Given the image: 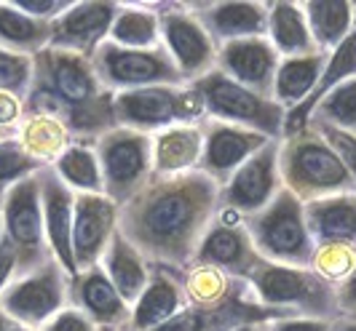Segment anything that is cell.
Returning a JSON list of instances; mask_svg holds the SVG:
<instances>
[{
	"mask_svg": "<svg viewBox=\"0 0 356 331\" xmlns=\"http://www.w3.org/2000/svg\"><path fill=\"white\" fill-rule=\"evenodd\" d=\"M220 206V187L201 171L150 179L118 209V230L145 260L185 270Z\"/></svg>",
	"mask_w": 356,
	"mask_h": 331,
	"instance_id": "cell-1",
	"label": "cell"
},
{
	"mask_svg": "<svg viewBox=\"0 0 356 331\" xmlns=\"http://www.w3.org/2000/svg\"><path fill=\"white\" fill-rule=\"evenodd\" d=\"M110 94L97 80L91 59L46 49L33 56V80L24 96V112H46L65 123L72 142L97 144L115 128Z\"/></svg>",
	"mask_w": 356,
	"mask_h": 331,
	"instance_id": "cell-2",
	"label": "cell"
},
{
	"mask_svg": "<svg viewBox=\"0 0 356 331\" xmlns=\"http://www.w3.org/2000/svg\"><path fill=\"white\" fill-rule=\"evenodd\" d=\"M279 174L284 190L292 192L300 203L356 192L354 176L346 171L332 147L311 126L279 139Z\"/></svg>",
	"mask_w": 356,
	"mask_h": 331,
	"instance_id": "cell-3",
	"label": "cell"
},
{
	"mask_svg": "<svg viewBox=\"0 0 356 331\" xmlns=\"http://www.w3.org/2000/svg\"><path fill=\"white\" fill-rule=\"evenodd\" d=\"M247 286L260 305L282 310L289 318L338 321L335 286L311 267H286L260 260L250 273Z\"/></svg>",
	"mask_w": 356,
	"mask_h": 331,
	"instance_id": "cell-4",
	"label": "cell"
},
{
	"mask_svg": "<svg viewBox=\"0 0 356 331\" xmlns=\"http://www.w3.org/2000/svg\"><path fill=\"white\" fill-rule=\"evenodd\" d=\"M252 246L260 260L286 267H311L316 244L305 225L303 203L289 190H282L263 211L244 217Z\"/></svg>",
	"mask_w": 356,
	"mask_h": 331,
	"instance_id": "cell-5",
	"label": "cell"
},
{
	"mask_svg": "<svg viewBox=\"0 0 356 331\" xmlns=\"http://www.w3.org/2000/svg\"><path fill=\"white\" fill-rule=\"evenodd\" d=\"M201 99L204 115L212 121L250 128L254 134H263L268 139L284 137V115L286 110L276 105L270 96H260L250 88L233 83L222 72L212 70L201 80L191 83Z\"/></svg>",
	"mask_w": 356,
	"mask_h": 331,
	"instance_id": "cell-6",
	"label": "cell"
},
{
	"mask_svg": "<svg viewBox=\"0 0 356 331\" xmlns=\"http://www.w3.org/2000/svg\"><path fill=\"white\" fill-rule=\"evenodd\" d=\"M94 153L102 171V192L118 209L129 203L153 179V139L131 128L115 126L99 137Z\"/></svg>",
	"mask_w": 356,
	"mask_h": 331,
	"instance_id": "cell-7",
	"label": "cell"
},
{
	"mask_svg": "<svg viewBox=\"0 0 356 331\" xmlns=\"http://www.w3.org/2000/svg\"><path fill=\"white\" fill-rule=\"evenodd\" d=\"M115 126L140 134H156L182 123H201L204 107L193 86H150L115 94Z\"/></svg>",
	"mask_w": 356,
	"mask_h": 331,
	"instance_id": "cell-8",
	"label": "cell"
},
{
	"mask_svg": "<svg viewBox=\"0 0 356 331\" xmlns=\"http://www.w3.org/2000/svg\"><path fill=\"white\" fill-rule=\"evenodd\" d=\"M0 214H3V232L17 251L14 278L35 273L38 267L54 260L49 241H46V227H43L38 176H30L6 192L0 203Z\"/></svg>",
	"mask_w": 356,
	"mask_h": 331,
	"instance_id": "cell-9",
	"label": "cell"
},
{
	"mask_svg": "<svg viewBox=\"0 0 356 331\" xmlns=\"http://www.w3.org/2000/svg\"><path fill=\"white\" fill-rule=\"evenodd\" d=\"M91 67L97 80L110 94L150 86H185L182 75L163 46L156 51H129L105 40L91 56Z\"/></svg>",
	"mask_w": 356,
	"mask_h": 331,
	"instance_id": "cell-10",
	"label": "cell"
},
{
	"mask_svg": "<svg viewBox=\"0 0 356 331\" xmlns=\"http://www.w3.org/2000/svg\"><path fill=\"white\" fill-rule=\"evenodd\" d=\"M70 275L56 260H49L35 273L14 278L0 291V307L19 326L38 331L59 310L67 307Z\"/></svg>",
	"mask_w": 356,
	"mask_h": 331,
	"instance_id": "cell-11",
	"label": "cell"
},
{
	"mask_svg": "<svg viewBox=\"0 0 356 331\" xmlns=\"http://www.w3.org/2000/svg\"><path fill=\"white\" fill-rule=\"evenodd\" d=\"M156 14L161 24V43L172 56L185 86L209 75L217 62V46L198 24V19L185 8V3H156Z\"/></svg>",
	"mask_w": 356,
	"mask_h": 331,
	"instance_id": "cell-12",
	"label": "cell"
},
{
	"mask_svg": "<svg viewBox=\"0 0 356 331\" xmlns=\"http://www.w3.org/2000/svg\"><path fill=\"white\" fill-rule=\"evenodd\" d=\"M198 264H212L217 270L228 273L231 278L247 280L257 267L260 254L254 251L252 238L244 227V217L238 211L217 206L207 232L201 235L198 248L193 254Z\"/></svg>",
	"mask_w": 356,
	"mask_h": 331,
	"instance_id": "cell-13",
	"label": "cell"
},
{
	"mask_svg": "<svg viewBox=\"0 0 356 331\" xmlns=\"http://www.w3.org/2000/svg\"><path fill=\"white\" fill-rule=\"evenodd\" d=\"M284 190L279 174V139H270L220 187V206L250 217Z\"/></svg>",
	"mask_w": 356,
	"mask_h": 331,
	"instance_id": "cell-14",
	"label": "cell"
},
{
	"mask_svg": "<svg viewBox=\"0 0 356 331\" xmlns=\"http://www.w3.org/2000/svg\"><path fill=\"white\" fill-rule=\"evenodd\" d=\"M201 128H204V150L198 160V171L209 176L217 187H222L260 147L270 142L250 128L228 126L212 118H204Z\"/></svg>",
	"mask_w": 356,
	"mask_h": 331,
	"instance_id": "cell-15",
	"label": "cell"
},
{
	"mask_svg": "<svg viewBox=\"0 0 356 331\" xmlns=\"http://www.w3.org/2000/svg\"><path fill=\"white\" fill-rule=\"evenodd\" d=\"M118 230V206L105 195H75L72 203V262L75 273L99 264L113 232Z\"/></svg>",
	"mask_w": 356,
	"mask_h": 331,
	"instance_id": "cell-16",
	"label": "cell"
},
{
	"mask_svg": "<svg viewBox=\"0 0 356 331\" xmlns=\"http://www.w3.org/2000/svg\"><path fill=\"white\" fill-rule=\"evenodd\" d=\"M115 14L118 3H70V8L51 22L49 49L91 59L107 40Z\"/></svg>",
	"mask_w": 356,
	"mask_h": 331,
	"instance_id": "cell-17",
	"label": "cell"
},
{
	"mask_svg": "<svg viewBox=\"0 0 356 331\" xmlns=\"http://www.w3.org/2000/svg\"><path fill=\"white\" fill-rule=\"evenodd\" d=\"M279 62L282 59L268 43V37H247L220 46L214 70L222 72L238 86L273 99V78L279 70Z\"/></svg>",
	"mask_w": 356,
	"mask_h": 331,
	"instance_id": "cell-18",
	"label": "cell"
},
{
	"mask_svg": "<svg viewBox=\"0 0 356 331\" xmlns=\"http://www.w3.org/2000/svg\"><path fill=\"white\" fill-rule=\"evenodd\" d=\"M198 19L212 43L220 49L233 40L268 37V3L236 0V3H185Z\"/></svg>",
	"mask_w": 356,
	"mask_h": 331,
	"instance_id": "cell-19",
	"label": "cell"
},
{
	"mask_svg": "<svg viewBox=\"0 0 356 331\" xmlns=\"http://www.w3.org/2000/svg\"><path fill=\"white\" fill-rule=\"evenodd\" d=\"M67 305L97 326V331H126L131 307L126 305L115 286L107 280L99 264L89 270H78L67 283Z\"/></svg>",
	"mask_w": 356,
	"mask_h": 331,
	"instance_id": "cell-20",
	"label": "cell"
},
{
	"mask_svg": "<svg viewBox=\"0 0 356 331\" xmlns=\"http://www.w3.org/2000/svg\"><path fill=\"white\" fill-rule=\"evenodd\" d=\"M279 318H289V315L260 305L247 289L244 294L233 296L217 307H185L172 321L161 323L159 329L153 331H233L236 326H244V323L279 321Z\"/></svg>",
	"mask_w": 356,
	"mask_h": 331,
	"instance_id": "cell-21",
	"label": "cell"
},
{
	"mask_svg": "<svg viewBox=\"0 0 356 331\" xmlns=\"http://www.w3.org/2000/svg\"><path fill=\"white\" fill-rule=\"evenodd\" d=\"M35 176L38 190H40L43 227H46V241L51 248V257L72 278L75 275V262H72V203H75V192L54 174L51 166H43Z\"/></svg>",
	"mask_w": 356,
	"mask_h": 331,
	"instance_id": "cell-22",
	"label": "cell"
},
{
	"mask_svg": "<svg viewBox=\"0 0 356 331\" xmlns=\"http://www.w3.org/2000/svg\"><path fill=\"white\" fill-rule=\"evenodd\" d=\"M179 310H185V294H182L179 270L150 262V280H147L140 299L131 305L126 331L159 329L161 323L172 321Z\"/></svg>",
	"mask_w": 356,
	"mask_h": 331,
	"instance_id": "cell-23",
	"label": "cell"
},
{
	"mask_svg": "<svg viewBox=\"0 0 356 331\" xmlns=\"http://www.w3.org/2000/svg\"><path fill=\"white\" fill-rule=\"evenodd\" d=\"M150 139H153V179L198 171V160L204 150L201 123L172 126L150 134Z\"/></svg>",
	"mask_w": 356,
	"mask_h": 331,
	"instance_id": "cell-24",
	"label": "cell"
},
{
	"mask_svg": "<svg viewBox=\"0 0 356 331\" xmlns=\"http://www.w3.org/2000/svg\"><path fill=\"white\" fill-rule=\"evenodd\" d=\"M305 225L314 244L356 246V192L330 195L303 203Z\"/></svg>",
	"mask_w": 356,
	"mask_h": 331,
	"instance_id": "cell-25",
	"label": "cell"
},
{
	"mask_svg": "<svg viewBox=\"0 0 356 331\" xmlns=\"http://www.w3.org/2000/svg\"><path fill=\"white\" fill-rule=\"evenodd\" d=\"M99 267H102L107 280L115 286V291L121 294V299L129 307L140 299L147 280H150V262L145 260V254L140 248H134L126 241L121 230L113 232L105 254L99 260Z\"/></svg>",
	"mask_w": 356,
	"mask_h": 331,
	"instance_id": "cell-26",
	"label": "cell"
},
{
	"mask_svg": "<svg viewBox=\"0 0 356 331\" xmlns=\"http://www.w3.org/2000/svg\"><path fill=\"white\" fill-rule=\"evenodd\" d=\"M107 43L129 51L161 49V24L156 3H118V14L110 24Z\"/></svg>",
	"mask_w": 356,
	"mask_h": 331,
	"instance_id": "cell-27",
	"label": "cell"
},
{
	"mask_svg": "<svg viewBox=\"0 0 356 331\" xmlns=\"http://www.w3.org/2000/svg\"><path fill=\"white\" fill-rule=\"evenodd\" d=\"M268 43L279 53V59H292V56L319 51L311 37V30H308L303 6L289 3V0L268 3Z\"/></svg>",
	"mask_w": 356,
	"mask_h": 331,
	"instance_id": "cell-28",
	"label": "cell"
},
{
	"mask_svg": "<svg viewBox=\"0 0 356 331\" xmlns=\"http://www.w3.org/2000/svg\"><path fill=\"white\" fill-rule=\"evenodd\" d=\"M348 78H356V22H354L351 35L346 37L338 49L330 53V59H327V65H324V72H321L316 88H314L295 110H289L284 115V137L286 134L300 131L305 123H308V115H311L314 105L319 102L330 88H335L338 83L348 80Z\"/></svg>",
	"mask_w": 356,
	"mask_h": 331,
	"instance_id": "cell-29",
	"label": "cell"
},
{
	"mask_svg": "<svg viewBox=\"0 0 356 331\" xmlns=\"http://www.w3.org/2000/svg\"><path fill=\"white\" fill-rule=\"evenodd\" d=\"M327 59H330L327 51H314L305 53V56L282 59L276 78H273V102L284 107L286 112L295 110L316 88Z\"/></svg>",
	"mask_w": 356,
	"mask_h": 331,
	"instance_id": "cell-30",
	"label": "cell"
},
{
	"mask_svg": "<svg viewBox=\"0 0 356 331\" xmlns=\"http://www.w3.org/2000/svg\"><path fill=\"white\" fill-rule=\"evenodd\" d=\"M179 278H182L185 307H217L250 289L247 280L231 278L228 273L212 264H198V262H191L179 273Z\"/></svg>",
	"mask_w": 356,
	"mask_h": 331,
	"instance_id": "cell-31",
	"label": "cell"
},
{
	"mask_svg": "<svg viewBox=\"0 0 356 331\" xmlns=\"http://www.w3.org/2000/svg\"><path fill=\"white\" fill-rule=\"evenodd\" d=\"M303 6L311 37L319 51L332 53L351 35L356 22V3L351 0H308Z\"/></svg>",
	"mask_w": 356,
	"mask_h": 331,
	"instance_id": "cell-32",
	"label": "cell"
},
{
	"mask_svg": "<svg viewBox=\"0 0 356 331\" xmlns=\"http://www.w3.org/2000/svg\"><path fill=\"white\" fill-rule=\"evenodd\" d=\"M17 142L27 155L35 158L43 166H51L72 144L70 131L65 128V123L46 112H24V118L19 123Z\"/></svg>",
	"mask_w": 356,
	"mask_h": 331,
	"instance_id": "cell-33",
	"label": "cell"
},
{
	"mask_svg": "<svg viewBox=\"0 0 356 331\" xmlns=\"http://www.w3.org/2000/svg\"><path fill=\"white\" fill-rule=\"evenodd\" d=\"M51 43V22L33 19L14 8L8 0L0 3V49L19 56H38Z\"/></svg>",
	"mask_w": 356,
	"mask_h": 331,
	"instance_id": "cell-34",
	"label": "cell"
},
{
	"mask_svg": "<svg viewBox=\"0 0 356 331\" xmlns=\"http://www.w3.org/2000/svg\"><path fill=\"white\" fill-rule=\"evenodd\" d=\"M51 169L75 195H105L102 192V171H99L94 144L72 142L70 147L54 160Z\"/></svg>",
	"mask_w": 356,
	"mask_h": 331,
	"instance_id": "cell-35",
	"label": "cell"
},
{
	"mask_svg": "<svg viewBox=\"0 0 356 331\" xmlns=\"http://www.w3.org/2000/svg\"><path fill=\"white\" fill-rule=\"evenodd\" d=\"M308 121L327 123L332 128L356 137V78H348L335 88H330L314 105Z\"/></svg>",
	"mask_w": 356,
	"mask_h": 331,
	"instance_id": "cell-36",
	"label": "cell"
},
{
	"mask_svg": "<svg viewBox=\"0 0 356 331\" xmlns=\"http://www.w3.org/2000/svg\"><path fill=\"white\" fill-rule=\"evenodd\" d=\"M40 169H43V163H38L35 158L27 155L17 139L0 142V201L14 185L35 176Z\"/></svg>",
	"mask_w": 356,
	"mask_h": 331,
	"instance_id": "cell-37",
	"label": "cell"
},
{
	"mask_svg": "<svg viewBox=\"0 0 356 331\" xmlns=\"http://www.w3.org/2000/svg\"><path fill=\"white\" fill-rule=\"evenodd\" d=\"M356 267V246L348 244H319L311 260V270L319 273L324 280L338 286Z\"/></svg>",
	"mask_w": 356,
	"mask_h": 331,
	"instance_id": "cell-38",
	"label": "cell"
},
{
	"mask_svg": "<svg viewBox=\"0 0 356 331\" xmlns=\"http://www.w3.org/2000/svg\"><path fill=\"white\" fill-rule=\"evenodd\" d=\"M33 80V59L0 49V91L14 94L24 102Z\"/></svg>",
	"mask_w": 356,
	"mask_h": 331,
	"instance_id": "cell-39",
	"label": "cell"
},
{
	"mask_svg": "<svg viewBox=\"0 0 356 331\" xmlns=\"http://www.w3.org/2000/svg\"><path fill=\"white\" fill-rule=\"evenodd\" d=\"M305 126H311V128L319 131L321 137H324V142L332 147V153L340 158V163L346 166V171L354 176V182H356V137L340 131V128H332V126H327V123L308 121Z\"/></svg>",
	"mask_w": 356,
	"mask_h": 331,
	"instance_id": "cell-40",
	"label": "cell"
},
{
	"mask_svg": "<svg viewBox=\"0 0 356 331\" xmlns=\"http://www.w3.org/2000/svg\"><path fill=\"white\" fill-rule=\"evenodd\" d=\"M22 118H24V102L14 94L0 91V142L17 139Z\"/></svg>",
	"mask_w": 356,
	"mask_h": 331,
	"instance_id": "cell-41",
	"label": "cell"
},
{
	"mask_svg": "<svg viewBox=\"0 0 356 331\" xmlns=\"http://www.w3.org/2000/svg\"><path fill=\"white\" fill-rule=\"evenodd\" d=\"M14 8L33 19H43V22H54L59 14H65L70 8L67 0H8Z\"/></svg>",
	"mask_w": 356,
	"mask_h": 331,
	"instance_id": "cell-42",
	"label": "cell"
},
{
	"mask_svg": "<svg viewBox=\"0 0 356 331\" xmlns=\"http://www.w3.org/2000/svg\"><path fill=\"white\" fill-rule=\"evenodd\" d=\"M38 331H97V326L78 307L67 305L65 310H59L51 321H46Z\"/></svg>",
	"mask_w": 356,
	"mask_h": 331,
	"instance_id": "cell-43",
	"label": "cell"
},
{
	"mask_svg": "<svg viewBox=\"0 0 356 331\" xmlns=\"http://www.w3.org/2000/svg\"><path fill=\"white\" fill-rule=\"evenodd\" d=\"M335 299H338V321L356 326V267L335 286Z\"/></svg>",
	"mask_w": 356,
	"mask_h": 331,
	"instance_id": "cell-44",
	"label": "cell"
},
{
	"mask_svg": "<svg viewBox=\"0 0 356 331\" xmlns=\"http://www.w3.org/2000/svg\"><path fill=\"white\" fill-rule=\"evenodd\" d=\"M338 321H319V318H279L270 321V331H335Z\"/></svg>",
	"mask_w": 356,
	"mask_h": 331,
	"instance_id": "cell-45",
	"label": "cell"
},
{
	"mask_svg": "<svg viewBox=\"0 0 356 331\" xmlns=\"http://www.w3.org/2000/svg\"><path fill=\"white\" fill-rule=\"evenodd\" d=\"M14 270H17V251H14L11 241H8L6 232H3V241H0V291L11 283Z\"/></svg>",
	"mask_w": 356,
	"mask_h": 331,
	"instance_id": "cell-46",
	"label": "cell"
},
{
	"mask_svg": "<svg viewBox=\"0 0 356 331\" xmlns=\"http://www.w3.org/2000/svg\"><path fill=\"white\" fill-rule=\"evenodd\" d=\"M270 321H257V323H244V326H236L233 331H270L268 329Z\"/></svg>",
	"mask_w": 356,
	"mask_h": 331,
	"instance_id": "cell-47",
	"label": "cell"
},
{
	"mask_svg": "<svg viewBox=\"0 0 356 331\" xmlns=\"http://www.w3.org/2000/svg\"><path fill=\"white\" fill-rule=\"evenodd\" d=\"M11 326H14V321L3 313V307H0V331H11Z\"/></svg>",
	"mask_w": 356,
	"mask_h": 331,
	"instance_id": "cell-48",
	"label": "cell"
},
{
	"mask_svg": "<svg viewBox=\"0 0 356 331\" xmlns=\"http://www.w3.org/2000/svg\"><path fill=\"white\" fill-rule=\"evenodd\" d=\"M335 331H356V326H351V323H343V321H338V323H335Z\"/></svg>",
	"mask_w": 356,
	"mask_h": 331,
	"instance_id": "cell-49",
	"label": "cell"
},
{
	"mask_svg": "<svg viewBox=\"0 0 356 331\" xmlns=\"http://www.w3.org/2000/svg\"><path fill=\"white\" fill-rule=\"evenodd\" d=\"M11 331H33V329H27V326H19L17 321H14V326H11Z\"/></svg>",
	"mask_w": 356,
	"mask_h": 331,
	"instance_id": "cell-50",
	"label": "cell"
},
{
	"mask_svg": "<svg viewBox=\"0 0 356 331\" xmlns=\"http://www.w3.org/2000/svg\"><path fill=\"white\" fill-rule=\"evenodd\" d=\"M3 203V201H0ZM0 241H3V214H0Z\"/></svg>",
	"mask_w": 356,
	"mask_h": 331,
	"instance_id": "cell-51",
	"label": "cell"
}]
</instances>
